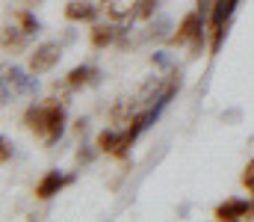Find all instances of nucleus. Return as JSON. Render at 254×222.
Wrapping results in <instances>:
<instances>
[{"mask_svg": "<svg viewBox=\"0 0 254 222\" xmlns=\"http://www.w3.org/2000/svg\"><path fill=\"white\" fill-rule=\"evenodd\" d=\"M27 128L45 143V146H54L60 143V137L65 134V110L60 104H42V107H30L27 116H24Z\"/></svg>", "mask_w": 254, "mask_h": 222, "instance_id": "1", "label": "nucleus"}, {"mask_svg": "<svg viewBox=\"0 0 254 222\" xmlns=\"http://www.w3.org/2000/svg\"><path fill=\"white\" fill-rule=\"evenodd\" d=\"M240 6V0H213V9H210V30H213V45L210 51L216 54L222 48V39H225V27L234 15V9Z\"/></svg>", "mask_w": 254, "mask_h": 222, "instance_id": "2", "label": "nucleus"}, {"mask_svg": "<svg viewBox=\"0 0 254 222\" xmlns=\"http://www.w3.org/2000/svg\"><path fill=\"white\" fill-rule=\"evenodd\" d=\"M172 42L175 45H192V51H198L201 42H204V12H190L181 21V27L172 36Z\"/></svg>", "mask_w": 254, "mask_h": 222, "instance_id": "3", "label": "nucleus"}, {"mask_svg": "<svg viewBox=\"0 0 254 222\" xmlns=\"http://www.w3.org/2000/svg\"><path fill=\"white\" fill-rule=\"evenodd\" d=\"M60 57H63V48H60L57 42H45V45H39V48L30 54V72L33 74L51 72V69L60 63Z\"/></svg>", "mask_w": 254, "mask_h": 222, "instance_id": "4", "label": "nucleus"}, {"mask_svg": "<svg viewBox=\"0 0 254 222\" xmlns=\"http://www.w3.org/2000/svg\"><path fill=\"white\" fill-rule=\"evenodd\" d=\"M254 211V202H246V199H231L225 205L216 208V220H243L246 214Z\"/></svg>", "mask_w": 254, "mask_h": 222, "instance_id": "5", "label": "nucleus"}, {"mask_svg": "<svg viewBox=\"0 0 254 222\" xmlns=\"http://www.w3.org/2000/svg\"><path fill=\"white\" fill-rule=\"evenodd\" d=\"M71 181H74V178H63L60 172H48V175L36 184V196H39V199H51V196H57V193L63 190L65 184H71Z\"/></svg>", "mask_w": 254, "mask_h": 222, "instance_id": "6", "label": "nucleus"}, {"mask_svg": "<svg viewBox=\"0 0 254 222\" xmlns=\"http://www.w3.org/2000/svg\"><path fill=\"white\" fill-rule=\"evenodd\" d=\"M65 18L68 21H95L98 18V6L89 0H71L65 6Z\"/></svg>", "mask_w": 254, "mask_h": 222, "instance_id": "7", "label": "nucleus"}, {"mask_svg": "<svg viewBox=\"0 0 254 222\" xmlns=\"http://www.w3.org/2000/svg\"><path fill=\"white\" fill-rule=\"evenodd\" d=\"M136 3H139V0H104V9H107V15H110L113 21H125V18L133 15Z\"/></svg>", "mask_w": 254, "mask_h": 222, "instance_id": "8", "label": "nucleus"}, {"mask_svg": "<svg viewBox=\"0 0 254 222\" xmlns=\"http://www.w3.org/2000/svg\"><path fill=\"white\" fill-rule=\"evenodd\" d=\"M95 69H89V66H77V69H71L68 77H65V86L68 89H80V86H86L89 80H95Z\"/></svg>", "mask_w": 254, "mask_h": 222, "instance_id": "9", "label": "nucleus"}, {"mask_svg": "<svg viewBox=\"0 0 254 222\" xmlns=\"http://www.w3.org/2000/svg\"><path fill=\"white\" fill-rule=\"evenodd\" d=\"M116 42V30L110 27V24H98L95 30H92V45L95 48H107V45H113Z\"/></svg>", "mask_w": 254, "mask_h": 222, "instance_id": "10", "label": "nucleus"}, {"mask_svg": "<svg viewBox=\"0 0 254 222\" xmlns=\"http://www.w3.org/2000/svg\"><path fill=\"white\" fill-rule=\"evenodd\" d=\"M119 140H122V131H101V134H98V151L113 154V151L119 148Z\"/></svg>", "mask_w": 254, "mask_h": 222, "instance_id": "11", "label": "nucleus"}, {"mask_svg": "<svg viewBox=\"0 0 254 222\" xmlns=\"http://www.w3.org/2000/svg\"><path fill=\"white\" fill-rule=\"evenodd\" d=\"M157 3H160V0H139L130 18H133V21H145V18H151V15L157 12Z\"/></svg>", "mask_w": 254, "mask_h": 222, "instance_id": "12", "label": "nucleus"}, {"mask_svg": "<svg viewBox=\"0 0 254 222\" xmlns=\"http://www.w3.org/2000/svg\"><path fill=\"white\" fill-rule=\"evenodd\" d=\"M24 36H27V33H24V30L18 33V27H6V30H3V48H9V45H12V48H21V45H24Z\"/></svg>", "mask_w": 254, "mask_h": 222, "instance_id": "13", "label": "nucleus"}, {"mask_svg": "<svg viewBox=\"0 0 254 222\" xmlns=\"http://www.w3.org/2000/svg\"><path fill=\"white\" fill-rule=\"evenodd\" d=\"M18 24H21V30H24L27 36L39 33V18H36L33 12H21V15H18Z\"/></svg>", "mask_w": 254, "mask_h": 222, "instance_id": "14", "label": "nucleus"}, {"mask_svg": "<svg viewBox=\"0 0 254 222\" xmlns=\"http://www.w3.org/2000/svg\"><path fill=\"white\" fill-rule=\"evenodd\" d=\"M169 30H172V21H169V18H160V21L151 27V36H169Z\"/></svg>", "mask_w": 254, "mask_h": 222, "instance_id": "15", "label": "nucleus"}, {"mask_svg": "<svg viewBox=\"0 0 254 222\" xmlns=\"http://www.w3.org/2000/svg\"><path fill=\"white\" fill-rule=\"evenodd\" d=\"M243 187H246L249 193H254V160L246 166V172H243Z\"/></svg>", "mask_w": 254, "mask_h": 222, "instance_id": "16", "label": "nucleus"}, {"mask_svg": "<svg viewBox=\"0 0 254 222\" xmlns=\"http://www.w3.org/2000/svg\"><path fill=\"white\" fill-rule=\"evenodd\" d=\"M154 63H157V66H163V69H169V66H172L166 54H154Z\"/></svg>", "mask_w": 254, "mask_h": 222, "instance_id": "17", "label": "nucleus"}, {"mask_svg": "<svg viewBox=\"0 0 254 222\" xmlns=\"http://www.w3.org/2000/svg\"><path fill=\"white\" fill-rule=\"evenodd\" d=\"M9 154H12V146H9V140H3V154H0V157H3V163L9 160Z\"/></svg>", "mask_w": 254, "mask_h": 222, "instance_id": "18", "label": "nucleus"}, {"mask_svg": "<svg viewBox=\"0 0 254 222\" xmlns=\"http://www.w3.org/2000/svg\"><path fill=\"white\" fill-rule=\"evenodd\" d=\"M198 9H201V12H210V9H213V0H198Z\"/></svg>", "mask_w": 254, "mask_h": 222, "instance_id": "19", "label": "nucleus"}, {"mask_svg": "<svg viewBox=\"0 0 254 222\" xmlns=\"http://www.w3.org/2000/svg\"><path fill=\"white\" fill-rule=\"evenodd\" d=\"M74 131H77V134H83V131H86V119H77V125H74Z\"/></svg>", "mask_w": 254, "mask_h": 222, "instance_id": "20", "label": "nucleus"}]
</instances>
